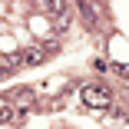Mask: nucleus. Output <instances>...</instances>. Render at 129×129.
<instances>
[{"label": "nucleus", "mask_w": 129, "mask_h": 129, "mask_svg": "<svg viewBox=\"0 0 129 129\" xmlns=\"http://www.w3.org/2000/svg\"><path fill=\"white\" fill-rule=\"evenodd\" d=\"M126 93H129V80H126Z\"/></svg>", "instance_id": "obj_8"}, {"label": "nucleus", "mask_w": 129, "mask_h": 129, "mask_svg": "<svg viewBox=\"0 0 129 129\" xmlns=\"http://www.w3.org/2000/svg\"><path fill=\"white\" fill-rule=\"evenodd\" d=\"M46 53H50V50H46L43 43H30L20 56H23V66H40V63L46 60Z\"/></svg>", "instance_id": "obj_2"}, {"label": "nucleus", "mask_w": 129, "mask_h": 129, "mask_svg": "<svg viewBox=\"0 0 129 129\" xmlns=\"http://www.w3.org/2000/svg\"><path fill=\"white\" fill-rule=\"evenodd\" d=\"M80 93H83V103L89 109H109V103H113V93L106 86H99V83H86Z\"/></svg>", "instance_id": "obj_1"}, {"label": "nucleus", "mask_w": 129, "mask_h": 129, "mask_svg": "<svg viewBox=\"0 0 129 129\" xmlns=\"http://www.w3.org/2000/svg\"><path fill=\"white\" fill-rule=\"evenodd\" d=\"M70 20H73V7L53 13V30H66V27H70Z\"/></svg>", "instance_id": "obj_5"}, {"label": "nucleus", "mask_w": 129, "mask_h": 129, "mask_svg": "<svg viewBox=\"0 0 129 129\" xmlns=\"http://www.w3.org/2000/svg\"><path fill=\"white\" fill-rule=\"evenodd\" d=\"M10 73H13V70H4V66H0V80H4V76H10Z\"/></svg>", "instance_id": "obj_7"}, {"label": "nucleus", "mask_w": 129, "mask_h": 129, "mask_svg": "<svg viewBox=\"0 0 129 129\" xmlns=\"http://www.w3.org/2000/svg\"><path fill=\"white\" fill-rule=\"evenodd\" d=\"M80 13H83V20L89 23V27H96V7L93 4H80Z\"/></svg>", "instance_id": "obj_6"}, {"label": "nucleus", "mask_w": 129, "mask_h": 129, "mask_svg": "<svg viewBox=\"0 0 129 129\" xmlns=\"http://www.w3.org/2000/svg\"><path fill=\"white\" fill-rule=\"evenodd\" d=\"M10 96H13L10 103H17L20 109H30V106H33V89H17V93H10Z\"/></svg>", "instance_id": "obj_4"}, {"label": "nucleus", "mask_w": 129, "mask_h": 129, "mask_svg": "<svg viewBox=\"0 0 129 129\" xmlns=\"http://www.w3.org/2000/svg\"><path fill=\"white\" fill-rule=\"evenodd\" d=\"M13 119H17V106H13L10 99H0V126H7Z\"/></svg>", "instance_id": "obj_3"}]
</instances>
